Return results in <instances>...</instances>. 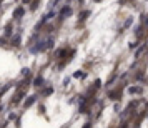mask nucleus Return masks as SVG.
Listing matches in <instances>:
<instances>
[{"mask_svg": "<svg viewBox=\"0 0 148 128\" xmlns=\"http://www.w3.org/2000/svg\"><path fill=\"white\" fill-rule=\"evenodd\" d=\"M25 97V90H18V93L14 97V100H12V105H18L22 101V98Z\"/></svg>", "mask_w": 148, "mask_h": 128, "instance_id": "1", "label": "nucleus"}, {"mask_svg": "<svg viewBox=\"0 0 148 128\" xmlns=\"http://www.w3.org/2000/svg\"><path fill=\"white\" fill-rule=\"evenodd\" d=\"M37 98H38V95H32V97H28V98H25V101H23V107H32L35 101H37Z\"/></svg>", "mask_w": 148, "mask_h": 128, "instance_id": "2", "label": "nucleus"}, {"mask_svg": "<svg viewBox=\"0 0 148 128\" xmlns=\"http://www.w3.org/2000/svg\"><path fill=\"white\" fill-rule=\"evenodd\" d=\"M141 92H143V88H141V87H136V85H133V87L128 88V93H130V95H140Z\"/></svg>", "mask_w": 148, "mask_h": 128, "instance_id": "3", "label": "nucleus"}, {"mask_svg": "<svg viewBox=\"0 0 148 128\" xmlns=\"http://www.w3.org/2000/svg\"><path fill=\"white\" fill-rule=\"evenodd\" d=\"M43 85H45V80H43V77H42V75H38V77L34 80V87L40 88V87H43Z\"/></svg>", "mask_w": 148, "mask_h": 128, "instance_id": "4", "label": "nucleus"}, {"mask_svg": "<svg viewBox=\"0 0 148 128\" xmlns=\"http://www.w3.org/2000/svg\"><path fill=\"white\" fill-rule=\"evenodd\" d=\"M10 43H12V47H20V34L14 35L12 40H10Z\"/></svg>", "mask_w": 148, "mask_h": 128, "instance_id": "5", "label": "nucleus"}, {"mask_svg": "<svg viewBox=\"0 0 148 128\" xmlns=\"http://www.w3.org/2000/svg\"><path fill=\"white\" fill-rule=\"evenodd\" d=\"M52 93H53V87H47V88L42 90V95L43 97H48V95H52Z\"/></svg>", "mask_w": 148, "mask_h": 128, "instance_id": "6", "label": "nucleus"}, {"mask_svg": "<svg viewBox=\"0 0 148 128\" xmlns=\"http://www.w3.org/2000/svg\"><path fill=\"white\" fill-rule=\"evenodd\" d=\"M23 12H25V10H23V8H22V7L15 8V12H14V17H15V18H20L22 15H23Z\"/></svg>", "mask_w": 148, "mask_h": 128, "instance_id": "7", "label": "nucleus"}, {"mask_svg": "<svg viewBox=\"0 0 148 128\" xmlns=\"http://www.w3.org/2000/svg\"><path fill=\"white\" fill-rule=\"evenodd\" d=\"M70 14H72V8L65 7V8H63V10H62V12H60V17H62V18H63V17H67V15H70Z\"/></svg>", "mask_w": 148, "mask_h": 128, "instance_id": "8", "label": "nucleus"}, {"mask_svg": "<svg viewBox=\"0 0 148 128\" xmlns=\"http://www.w3.org/2000/svg\"><path fill=\"white\" fill-rule=\"evenodd\" d=\"M118 95H120V90H113V92H110L108 97H110L112 100H116V98H118Z\"/></svg>", "mask_w": 148, "mask_h": 128, "instance_id": "9", "label": "nucleus"}, {"mask_svg": "<svg viewBox=\"0 0 148 128\" xmlns=\"http://www.w3.org/2000/svg\"><path fill=\"white\" fill-rule=\"evenodd\" d=\"M53 37H50V38H48V40L47 42H45V43H47V48H52V47H53Z\"/></svg>", "mask_w": 148, "mask_h": 128, "instance_id": "10", "label": "nucleus"}, {"mask_svg": "<svg viewBox=\"0 0 148 128\" xmlns=\"http://www.w3.org/2000/svg\"><path fill=\"white\" fill-rule=\"evenodd\" d=\"M85 75H87L85 72H77V73H75L73 77H75V78H85Z\"/></svg>", "mask_w": 148, "mask_h": 128, "instance_id": "11", "label": "nucleus"}, {"mask_svg": "<svg viewBox=\"0 0 148 128\" xmlns=\"http://www.w3.org/2000/svg\"><path fill=\"white\" fill-rule=\"evenodd\" d=\"M5 35H12V25H10V23L5 27Z\"/></svg>", "mask_w": 148, "mask_h": 128, "instance_id": "12", "label": "nucleus"}, {"mask_svg": "<svg viewBox=\"0 0 148 128\" xmlns=\"http://www.w3.org/2000/svg\"><path fill=\"white\" fill-rule=\"evenodd\" d=\"M88 15H90V12H88V10H87V12H83V14H80V20H85Z\"/></svg>", "mask_w": 148, "mask_h": 128, "instance_id": "13", "label": "nucleus"}, {"mask_svg": "<svg viewBox=\"0 0 148 128\" xmlns=\"http://www.w3.org/2000/svg\"><path fill=\"white\" fill-rule=\"evenodd\" d=\"M143 50H145V48H143V47H140V48H138V50H136V53H135V55H136V57H140V55H141V52H143Z\"/></svg>", "mask_w": 148, "mask_h": 128, "instance_id": "14", "label": "nucleus"}, {"mask_svg": "<svg viewBox=\"0 0 148 128\" xmlns=\"http://www.w3.org/2000/svg\"><path fill=\"white\" fill-rule=\"evenodd\" d=\"M130 25H132V18H128V20L125 22V28H128Z\"/></svg>", "mask_w": 148, "mask_h": 128, "instance_id": "15", "label": "nucleus"}, {"mask_svg": "<svg viewBox=\"0 0 148 128\" xmlns=\"http://www.w3.org/2000/svg\"><path fill=\"white\" fill-rule=\"evenodd\" d=\"M8 118H10V120H17V115H15V113H10V115H8Z\"/></svg>", "mask_w": 148, "mask_h": 128, "instance_id": "16", "label": "nucleus"}, {"mask_svg": "<svg viewBox=\"0 0 148 128\" xmlns=\"http://www.w3.org/2000/svg\"><path fill=\"white\" fill-rule=\"evenodd\" d=\"M92 127H93V125H92V123L88 121V123H85V125H83V127H82V128H92Z\"/></svg>", "mask_w": 148, "mask_h": 128, "instance_id": "17", "label": "nucleus"}, {"mask_svg": "<svg viewBox=\"0 0 148 128\" xmlns=\"http://www.w3.org/2000/svg\"><path fill=\"white\" fill-rule=\"evenodd\" d=\"M5 43H7V40H5V38H0V45H5Z\"/></svg>", "mask_w": 148, "mask_h": 128, "instance_id": "18", "label": "nucleus"}, {"mask_svg": "<svg viewBox=\"0 0 148 128\" xmlns=\"http://www.w3.org/2000/svg\"><path fill=\"white\" fill-rule=\"evenodd\" d=\"M123 128H127V125H125V127H123Z\"/></svg>", "mask_w": 148, "mask_h": 128, "instance_id": "19", "label": "nucleus"}, {"mask_svg": "<svg viewBox=\"0 0 148 128\" xmlns=\"http://www.w3.org/2000/svg\"><path fill=\"white\" fill-rule=\"evenodd\" d=\"M147 81H148V78H147Z\"/></svg>", "mask_w": 148, "mask_h": 128, "instance_id": "20", "label": "nucleus"}]
</instances>
